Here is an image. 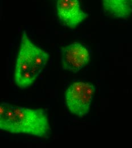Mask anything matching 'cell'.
<instances>
[{
    "label": "cell",
    "mask_w": 132,
    "mask_h": 148,
    "mask_svg": "<svg viewBox=\"0 0 132 148\" xmlns=\"http://www.w3.org/2000/svg\"><path fill=\"white\" fill-rule=\"evenodd\" d=\"M50 125L46 112L40 109L14 106L7 102L0 106V128L13 134L46 137Z\"/></svg>",
    "instance_id": "1"
},
{
    "label": "cell",
    "mask_w": 132,
    "mask_h": 148,
    "mask_svg": "<svg viewBox=\"0 0 132 148\" xmlns=\"http://www.w3.org/2000/svg\"><path fill=\"white\" fill-rule=\"evenodd\" d=\"M49 55L35 45L23 32L14 71L17 86L25 88L31 86L42 73Z\"/></svg>",
    "instance_id": "2"
},
{
    "label": "cell",
    "mask_w": 132,
    "mask_h": 148,
    "mask_svg": "<svg viewBox=\"0 0 132 148\" xmlns=\"http://www.w3.org/2000/svg\"><path fill=\"white\" fill-rule=\"evenodd\" d=\"M95 91L93 84L84 82H76L67 90L65 99L70 111L79 117L87 116L90 110Z\"/></svg>",
    "instance_id": "3"
},
{
    "label": "cell",
    "mask_w": 132,
    "mask_h": 148,
    "mask_svg": "<svg viewBox=\"0 0 132 148\" xmlns=\"http://www.w3.org/2000/svg\"><path fill=\"white\" fill-rule=\"evenodd\" d=\"M62 67L76 73L84 67L90 60L87 49L79 43H73L62 49Z\"/></svg>",
    "instance_id": "4"
},
{
    "label": "cell",
    "mask_w": 132,
    "mask_h": 148,
    "mask_svg": "<svg viewBox=\"0 0 132 148\" xmlns=\"http://www.w3.org/2000/svg\"><path fill=\"white\" fill-rule=\"evenodd\" d=\"M57 8L58 17L70 28H75L88 17L79 0H57Z\"/></svg>",
    "instance_id": "5"
},
{
    "label": "cell",
    "mask_w": 132,
    "mask_h": 148,
    "mask_svg": "<svg viewBox=\"0 0 132 148\" xmlns=\"http://www.w3.org/2000/svg\"><path fill=\"white\" fill-rule=\"evenodd\" d=\"M105 13L114 17L125 18L132 13V0H103Z\"/></svg>",
    "instance_id": "6"
}]
</instances>
